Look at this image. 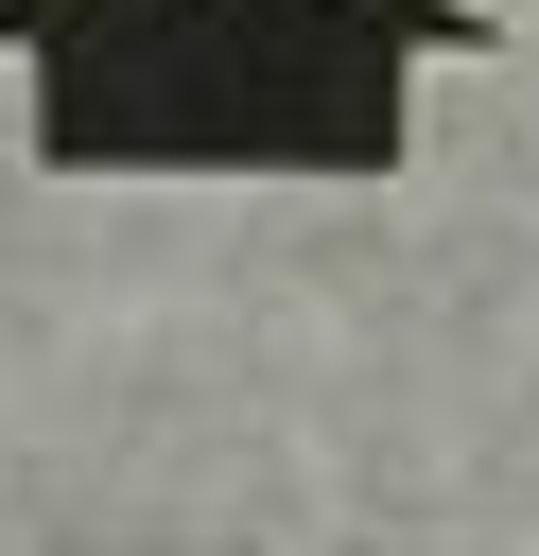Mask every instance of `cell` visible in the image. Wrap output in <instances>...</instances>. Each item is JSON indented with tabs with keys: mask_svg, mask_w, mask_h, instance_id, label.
<instances>
[{
	"mask_svg": "<svg viewBox=\"0 0 539 556\" xmlns=\"http://www.w3.org/2000/svg\"><path fill=\"white\" fill-rule=\"evenodd\" d=\"M35 156L70 174H383L400 70L469 52L452 0H0Z\"/></svg>",
	"mask_w": 539,
	"mask_h": 556,
	"instance_id": "6da1fadb",
	"label": "cell"
}]
</instances>
